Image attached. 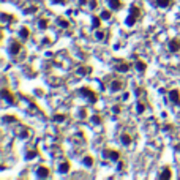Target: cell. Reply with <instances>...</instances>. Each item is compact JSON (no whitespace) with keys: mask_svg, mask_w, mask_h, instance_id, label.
<instances>
[{"mask_svg":"<svg viewBox=\"0 0 180 180\" xmlns=\"http://www.w3.org/2000/svg\"><path fill=\"white\" fill-rule=\"evenodd\" d=\"M79 93H81V95H84L85 98H89L92 104H95V103L98 101V97H97V93H95V92H93L92 89H89V87H82V89L79 90Z\"/></svg>","mask_w":180,"mask_h":180,"instance_id":"1","label":"cell"},{"mask_svg":"<svg viewBox=\"0 0 180 180\" xmlns=\"http://www.w3.org/2000/svg\"><path fill=\"white\" fill-rule=\"evenodd\" d=\"M167 49H169V52H172V54H177L180 51V40H178V38H172V40L167 43Z\"/></svg>","mask_w":180,"mask_h":180,"instance_id":"2","label":"cell"},{"mask_svg":"<svg viewBox=\"0 0 180 180\" xmlns=\"http://www.w3.org/2000/svg\"><path fill=\"white\" fill-rule=\"evenodd\" d=\"M103 155L106 156V158H111V160H116V161H119L120 160V153L117 150H111V149H104L103 150Z\"/></svg>","mask_w":180,"mask_h":180,"instance_id":"3","label":"cell"},{"mask_svg":"<svg viewBox=\"0 0 180 180\" xmlns=\"http://www.w3.org/2000/svg\"><path fill=\"white\" fill-rule=\"evenodd\" d=\"M8 51H9L11 55H17L19 52H21V43H19V41H11V43H9Z\"/></svg>","mask_w":180,"mask_h":180,"instance_id":"4","label":"cell"},{"mask_svg":"<svg viewBox=\"0 0 180 180\" xmlns=\"http://www.w3.org/2000/svg\"><path fill=\"white\" fill-rule=\"evenodd\" d=\"M36 175L40 177V178H47L51 175V169L49 167H46V166H40L36 169Z\"/></svg>","mask_w":180,"mask_h":180,"instance_id":"5","label":"cell"},{"mask_svg":"<svg viewBox=\"0 0 180 180\" xmlns=\"http://www.w3.org/2000/svg\"><path fill=\"white\" fill-rule=\"evenodd\" d=\"M2 97H3V100H5L6 103H9V104H13V103L16 101L14 93H11L8 89H2Z\"/></svg>","mask_w":180,"mask_h":180,"instance_id":"6","label":"cell"},{"mask_svg":"<svg viewBox=\"0 0 180 180\" xmlns=\"http://www.w3.org/2000/svg\"><path fill=\"white\" fill-rule=\"evenodd\" d=\"M169 100L172 101L174 104H180V92L177 89H172V90H169Z\"/></svg>","mask_w":180,"mask_h":180,"instance_id":"7","label":"cell"},{"mask_svg":"<svg viewBox=\"0 0 180 180\" xmlns=\"http://www.w3.org/2000/svg\"><path fill=\"white\" fill-rule=\"evenodd\" d=\"M123 87H125V82H123V81L116 79V81L111 82V90H112V92H119V90H122Z\"/></svg>","mask_w":180,"mask_h":180,"instance_id":"8","label":"cell"},{"mask_svg":"<svg viewBox=\"0 0 180 180\" xmlns=\"http://www.w3.org/2000/svg\"><path fill=\"white\" fill-rule=\"evenodd\" d=\"M120 142H122L123 145H130L131 142H133V139H131V134H130V133L123 131L122 134H120Z\"/></svg>","mask_w":180,"mask_h":180,"instance_id":"9","label":"cell"},{"mask_svg":"<svg viewBox=\"0 0 180 180\" xmlns=\"http://www.w3.org/2000/svg\"><path fill=\"white\" fill-rule=\"evenodd\" d=\"M70 167H71L70 161L63 160L62 163H60V166H59V172H62V174H66V172H70Z\"/></svg>","mask_w":180,"mask_h":180,"instance_id":"10","label":"cell"},{"mask_svg":"<svg viewBox=\"0 0 180 180\" xmlns=\"http://www.w3.org/2000/svg\"><path fill=\"white\" fill-rule=\"evenodd\" d=\"M130 68H131V65L127 63V62H122V63L116 65V71H120V73H128Z\"/></svg>","mask_w":180,"mask_h":180,"instance_id":"11","label":"cell"},{"mask_svg":"<svg viewBox=\"0 0 180 180\" xmlns=\"http://www.w3.org/2000/svg\"><path fill=\"white\" fill-rule=\"evenodd\" d=\"M19 36H21V40H22V41H27V40H28V36H30V30H28L27 27H22L21 30H19Z\"/></svg>","mask_w":180,"mask_h":180,"instance_id":"12","label":"cell"},{"mask_svg":"<svg viewBox=\"0 0 180 180\" xmlns=\"http://www.w3.org/2000/svg\"><path fill=\"white\" fill-rule=\"evenodd\" d=\"M171 177H172V174H171V167H164V169H161V174H160V178L161 180H169Z\"/></svg>","mask_w":180,"mask_h":180,"instance_id":"13","label":"cell"},{"mask_svg":"<svg viewBox=\"0 0 180 180\" xmlns=\"http://www.w3.org/2000/svg\"><path fill=\"white\" fill-rule=\"evenodd\" d=\"M104 38H106V30L97 28V32H95V40H97V41H103Z\"/></svg>","mask_w":180,"mask_h":180,"instance_id":"14","label":"cell"},{"mask_svg":"<svg viewBox=\"0 0 180 180\" xmlns=\"http://www.w3.org/2000/svg\"><path fill=\"white\" fill-rule=\"evenodd\" d=\"M108 5L112 9H120L122 8V2H120V0H108Z\"/></svg>","mask_w":180,"mask_h":180,"instance_id":"15","label":"cell"},{"mask_svg":"<svg viewBox=\"0 0 180 180\" xmlns=\"http://www.w3.org/2000/svg\"><path fill=\"white\" fill-rule=\"evenodd\" d=\"M57 25L62 27V28H68L70 22H68V19H65V17H59V19H57Z\"/></svg>","mask_w":180,"mask_h":180,"instance_id":"16","label":"cell"},{"mask_svg":"<svg viewBox=\"0 0 180 180\" xmlns=\"http://www.w3.org/2000/svg\"><path fill=\"white\" fill-rule=\"evenodd\" d=\"M101 21H103L101 16H100V17H98V16H93V19H92V27H93V28H100V27H101Z\"/></svg>","mask_w":180,"mask_h":180,"instance_id":"17","label":"cell"},{"mask_svg":"<svg viewBox=\"0 0 180 180\" xmlns=\"http://www.w3.org/2000/svg\"><path fill=\"white\" fill-rule=\"evenodd\" d=\"M130 14L136 16V17L139 19V17H141V8H139V6H136V5H133V6L130 8Z\"/></svg>","mask_w":180,"mask_h":180,"instance_id":"18","label":"cell"},{"mask_svg":"<svg viewBox=\"0 0 180 180\" xmlns=\"http://www.w3.org/2000/svg\"><path fill=\"white\" fill-rule=\"evenodd\" d=\"M136 21H138V17H136V16H133V14H130V16L125 19V24H127L128 27H133V25L136 24Z\"/></svg>","mask_w":180,"mask_h":180,"instance_id":"19","label":"cell"},{"mask_svg":"<svg viewBox=\"0 0 180 180\" xmlns=\"http://www.w3.org/2000/svg\"><path fill=\"white\" fill-rule=\"evenodd\" d=\"M134 65H136V70H138V71H141V73H144V71L147 70V65H145V62H142V60H138Z\"/></svg>","mask_w":180,"mask_h":180,"instance_id":"20","label":"cell"},{"mask_svg":"<svg viewBox=\"0 0 180 180\" xmlns=\"http://www.w3.org/2000/svg\"><path fill=\"white\" fill-rule=\"evenodd\" d=\"M82 163H84V166H87V167H92L95 161H93V158H92L90 155H87V156H84V158H82Z\"/></svg>","mask_w":180,"mask_h":180,"instance_id":"21","label":"cell"},{"mask_svg":"<svg viewBox=\"0 0 180 180\" xmlns=\"http://www.w3.org/2000/svg\"><path fill=\"white\" fill-rule=\"evenodd\" d=\"M171 2H172V0H156V6L158 8H167L171 5Z\"/></svg>","mask_w":180,"mask_h":180,"instance_id":"22","label":"cell"},{"mask_svg":"<svg viewBox=\"0 0 180 180\" xmlns=\"http://www.w3.org/2000/svg\"><path fill=\"white\" fill-rule=\"evenodd\" d=\"M65 119H66V116H63V114H57V116H54V122L55 123H62V122H65Z\"/></svg>","mask_w":180,"mask_h":180,"instance_id":"23","label":"cell"},{"mask_svg":"<svg viewBox=\"0 0 180 180\" xmlns=\"http://www.w3.org/2000/svg\"><path fill=\"white\" fill-rule=\"evenodd\" d=\"M78 71H79V74H90L92 73V68H90V66H81Z\"/></svg>","mask_w":180,"mask_h":180,"instance_id":"24","label":"cell"},{"mask_svg":"<svg viewBox=\"0 0 180 180\" xmlns=\"http://www.w3.org/2000/svg\"><path fill=\"white\" fill-rule=\"evenodd\" d=\"M47 25H49V22H47V19H40V22H38V27H40L41 30L47 28Z\"/></svg>","mask_w":180,"mask_h":180,"instance_id":"25","label":"cell"},{"mask_svg":"<svg viewBox=\"0 0 180 180\" xmlns=\"http://www.w3.org/2000/svg\"><path fill=\"white\" fill-rule=\"evenodd\" d=\"M101 19H103V21H109V19H111V11H108V9L101 11Z\"/></svg>","mask_w":180,"mask_h":180,"instance_id":"26","label":"cell"},{"mask_svg":"<svg viewBox=\"0 0 180 180\" xmlns=\"http://www.w3.org/2000/svg\"><path fill=\"white\" fill-rule=\"evenodd\" d=\"M144 111H145V104H144V103H138V104H136V112H138V114H142Z\"/></svg>","mask_w":180,"mask_h":180,"instance_id":"27","label":"cell"},{"mask_svg":"<svg viewBox=\"0 0 180 180\" xmlns=\"http://www.w3.org/2000/svg\"><path fill=\"white\" fill-rule=\"evenodd\" d=\"M36 155H38V152H36V150H28V152H27V155H25V158H27V160H32V158H35Z\"/></svg>","mask_w":180,"mask_h":180,"instance_id":"28","label":"cell"},{"mask_svg":"<svg viewBox=\"0 0 180 180\" xmlns=\"http://www.w3.org/2000/svg\"><path fill=\"white\" fill-rule=\"evenodd\" d=\"M3 122L5 123H13V122H17V119L16 117H11V116H5L3 117Z\"/></svg>","mask_w":180,"mask_h":180,"instance_id":"29","label":"cell"},{"mask_svg":"<svg viewBox=\"0 0 180 180\" xmlns=\"http://www.w3.org/2000/svg\"><path fill=\"white\" fill-rule=\"evenodd\" d=\"M90 120L95 123V125H100V123H101V117H100V116H93Z\"/></svg>","mask_w":180,"mask_h":180,"instance_id":"30","label":"cell"},{"mask_svg":"<svg viewBox=\"0 0 180 180\" xmlns=\"http://www.w3.org/2000/svg\"><path fill=\"white\" fill-rule=\"evenodd\" d=\"M123 169H125V163H123V161H120V160H119V164H117V171L120 172V171H123Z\"/></svg>","mask_w":180,"mask_h":180,"instance_id":"31","label":"cell"},{"mask_svg":"<svg viewBox=\"0 0 180 180\" xmlns=\"http://www.w3.org/2000/svg\"><path fill=\"white\" fill-rule=\"evenodd\" d=\"M79 117H81V119H85V117H87V111H85L84 108L79 111Z\"/></svg>","mask_w":180,"mask_h":180,"instance_id":"32","label":"cell"},{"mask_svg":"<svg viewBox=\"0 0 180 180\" xmlns=\"http://www.w3.org/2000/svg\"><path fill=\"white\" fill-rule=\"evenodd\" d=\"M112 112L114 114H120V106H112Z\"/></svg>","mask_w":180,"mask_h":180,"instance_id":"33","label":"cell"},{"mask_svg":"<svg viewBox=\"0 0 180 180\" xmlns=\"http://www.w3.org/2000/svg\"><path fill=\"white\" fill-rule=\"evenodd\" d=\"M163 130H166V131H171V130H172V125H171V123H166V125L163 127Z\"/></svg>","mask_w":180,"mask_h":180,"instance_id":"34","label":"cell"},{"mask_svg":"<svg viewBox=\"0 0 180 180\" xmlns=\"http://www.w3.org/2000/svg\"><path fill=\"white\" fill-rule=\"evenodd\" d=\"M97 5H98V3L95 2V0H90V8H92V9H95V8H97Z\"/></svg>","mask_w":180,"mask_h":180,"instance_id":"35","label":"cell"},{"mask_svg":"<svg viewBox=\"0 0 180 180\" xmlns=\"http://www.w3.org/2000/svg\"><path fill=\"white\" fill-rule=\"evenodd\" d=\"M35 11V6H30L28 9H24V13H33Z\"/></svg>","mask_w":180,"mask_h":180,"instance_id":"36","label":"cell"},{"mask_svg":"<svg viewBox=\"0 0 180 180\" xmlns=\"http://www.w3.org/2000/svg\"><path fill=\"white\" fill-rule=\"evenodd\" d=\"M128 98H130V93H128V92H127V93H123V97H122V100H123V101H127Z\"/></svg>","mask_w":180,"mask_h":180,"instance_id":"37","label":"cell"},{"mask_svg":"<svg viewBox=\"0 0 180 180\" xmlns=\"http://www.w3.org/2000/svg\"><path fill=\"white\" fill-rule=\"evenodd\" d=\"M52 2H54V3H65L66 0H52Z\"/></svg>","mask_w":180,"mask_h":180,"instance_id":"38","label":"cell"},{"mask_svg":"<svg viewBox=\"0 0 180 180\" xmlns=\"http://www.w3.org/2000/svg\"><path fill=\"white\" fill-rule=\"evenodd\" d=\"M175 150H178V152H180V142H178V144H175Z\"/></svg>","mask_w":180,"mask_h":180,"instance_id":"39","label":"cell"},{"mask_svg":"<svg viewBox=\"0 0 180 180\" xmlns=\"http://www.w3.org/2000/svg\"><path fill=\"white\" fill-rule=\"evenodd\" d=\"M84 3H87V0H81V5H84Z\"/></svg>","mask_w":180,"mask_h":180,"instance_id":"40","label":"cell"}]
</instances>
